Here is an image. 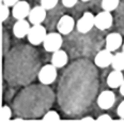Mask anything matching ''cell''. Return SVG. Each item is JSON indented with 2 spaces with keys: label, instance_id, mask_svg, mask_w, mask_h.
Listing matches in <instances>:
<instances>
[{
  "label": "cell",
  "instance_id": "1",
  "mask_svg": "<svg viewBox=\"0 0 124 122\" xmlns=\"http://www.w3.org/2000/svg\"><path fill=\"white\" fill-rule=\"evenodd\" d=\"M63 40H62V34L60 32H50L47 33L45 40L43 42V47L48 53H54L59 49H61Z\"/></svg>",
  "mask_w": 124,
  "mask_h": 122
},
{
  "label": "cell",
  "instance_id": "2",
  "mask_svg": "<svg viewBox=\"0 0 124 122\" xmlns=\"http://www.w3.org/2000/svg\"><path fill=\"white\" fill-rule=\"evenodd\" d=\"M46 35H47L46 28L42 24H40V25H32L27 38L28 41L32 45H40V44H43Z\"/></svg>",
  "mask_w": 124,
  "mask_h": 122
},
{
  "label": "cell",
  "instance_id": "3",
  "mask_svg": "<svg viewBox=\"0 0 124 122\" xmlns=\"http://www.w3.org/2000/svg\"><path fill=\"white\" fill-rule=\"evenodd\" d=\"M57 67L54 65L53 63L50 64H46L44 65L42 69L39 72V80L41 81V84L43 85H50L57 78Z\"/></svg>",
  "mask_w": 124,
  "mask_h": 122
},
{
  "label": "cell",
  "instance_id": "4",
  "mask_svg": "<svg viewBox=\"0 0 124 122\" xmlns=\"http://www.w3.org/2000/svg\"><path fill=\"white\" fill-rule=\"evenodd\" d=\"M76 27L78 32L82 34L90 32L93 29V27H95V16L90 12H85L84 15L77 22Z\"/></svg>",
  "mask_w": 124,
  "mask_h": 122
},
{
  "label": "cell",
  "instance_id": "5",
  "mask_svg": "<svg viewBox=\"0 0 124 122\" xmlns=\"http://www.w3.org/2000/svg\"><path fill=\"white\" fill-rule=\"evenodd\" d=\"M113 24V17L109 11L103 10L95 16V27L99 30H107Z\"/></svg>",
  "mask_w": 124,
  "mask_h": 122
},
{
  "label": "cell",
  "instance_id": "6",
  "mask_svg": "<svg viewBox=\"0 0 124 122\" xmlns=\"http://www.w3.org/2000/svg\"><path fill=\"white\" fill-rule=\"evenodd\" d=\"M116 102V94L111 90H104L97 97V105L102 109H109Z\"/></svg>",
  "mask_w": 124,
  "mask_h": 122
},
{
  "label": "cell",
  "instance_id": "7",
  "mask_svg": "<svg viewBox=\"0 0 124 122\" xmlns=\"http://www.w3.org/2000/svg\"><path fill=\"white\" fill-rule=\"evenodd\" d=\"M75 27V20L72 16L70 15H63L60 17L57 24V30L60 32L62 35H68L73 31Z\"/></svg>",
  "mask_w": 124,
  "mask_h": 122
},
{
  "label": "cell",
  "instance_id": "8",
  "mask_svg": "<svg viewBox=\"0 0 124 122\" xmlns=\"http://www.w3.org/2000/svg\"><path fill=\"white\" fill-rule=\"evenodd\" d=\"M30 4L26 1H18L12 9V15L15 19H26L30 14Z\"/></svg>",
  "mask_w": 124,
  "mask_h": 122
},
{
  "label": "cell",
  "instance_id": "9",
  "mask_svg": "<svg viewBox=\"0 0 124 122\" xmlns=\"http://www.w3.org/2000/svg\"><path fill=\"white\" fill-rule=\"evenodd\" d=\"M112 59H113L112 51L105 48V49L100 50L99 53L96 54V56H95V58H94V62L99 67H107V66L111 65Z\"/></svg>",
  "mask_w": 124,
  "mask_h": 122
},
{
  "label": "cell",
  "instance_id": "10",
  "mask_svg": "<svg viewBox=\"0 0 124 122\" xmlns=\"http://www.w3.org/2000/svg\"><path fill=\"white\" fill-rule=\"evenodd\" d=\"M30 22L26 19H17L13 26V34L17 39H24L28 35L30 31Z\"/></svg>",
  "mask_w": 124,
  "mask_h": 122
},
{
  "label": "cell",
  "instance_id": "11",
  "mask_svg": "<svg viewBox=\"0 0 124 122\" xmlns=\"http://www.w3.org/2000/svg\"><path fill=\"white\" fill-rule=\"evenodd\" d=\"M46 11L47 10L42 6H37L32 8L30 11V14L28 16V19L32 25H40L46 18Z\"/></svg>",
  "mask_w": 124,
  "mask_h": 122
},
{
  "label": "cell",
  "instance_id": "12",
  "mask_svg": "<svg viewBox=\"0 0 124 122\" xmlns=\"http://www.w3.org/2000/svg\"><path fill=\"white\" fill-rule=\"evenodd\" d=\"M123 45V39L122 35L118 32H111L106 37V48L109 49L110 51L118 50L121 46Z\"/></svg>",
  "mask_w": 124,
  "mask_h": 122
},
{
  "label": "cell",
  "instance_id": "13",
  "mask_svg": "<svg viewBox=\"0 0 124 122\" xmlns=\"http://www.w3.org/2000/svg\"><path fill=\"white\" fill-rule=\"evenodd\" d=\"M123 81H124V76L122 74V71H118V70H113L107 77V85L111 89L120 88V86L122 85Z\"/></svg>",
  "mask_w": 124,
  "mask_h": 122
},
{
  "label": "cell",
  "instance_id": "14",
  "mask_svg": "<svg viewBox=\"0 0 124 122\" xmlns=\"http://www.w3.org/2000/svg\"><path fill=\"white\" fill-rule=\"evenodd\" d=\"M68 61H69V56L64 50L59 49V50L53 53V56H51V63H53L57 69H61V67L65 66Z\"/></svg>",
  "mask_w": 124,
  "mask_h": 122
},
{
  "label": "cell",
  "instance_id": "15",
  "mask_svg": "<svg viewBox=\"0 0 124 122\" xmlns=\"http://www.w3.org/2000/svg\"><path fill=\"white\" fill-rule=\"evenodd\" d=\"M111 66L113 70L118 71H124V51H120L113 55Z\"/></svg>",
  "mask_w": 124,
  "mask_h": 122
},
{
  "label": "cell",
  "instance_id": "16",
  "mask_svg": "<svg viewBox=\"0 0 124 122\" xmlns=\"http://www.w3.org/2000/svg\"><path fill=\"white\" fill-rule=\"evenodd\" d=\"M120 4V0H102V9L105 11H109L112 12L119 7Z\"/></svg>",
  "mask_w": 124,
  "mask_h": 122
},
{
  "label": "cell",
  "instance_id": "17",
  "mask_svg": "<svg viewBox=\"0 0 124 122\" xmlns=\"http://www.w3.org/2000/svg\"><path fill=\"white\" fill-rule=\"evenodd\" d=\"M43 120L44 121H59L60 120V116H59V114L57 111L49 110L43 117Z\"/></svg>",
  "mask_w": 124,
  "mask_h": 122
},
{
  "label": "cell",
  "instance_id": "18",
  "mask_svg": "<svg viewBox=\"0 0 124 122\" xmlns=\"http://www.w3.org/2000/svg\"><path fill=\"white\" fill-rule=\"evenodd\" d=\"M11 116H12V111H11V108L9 106H3L1 108V121H9L11 119Z\"/></svg>",
  "mask_w": 124,
  "mask_h": 122
},
{
  "label": "cell",
  "instance_id": "19",
  "mask_svg": "<svg viewBox=\"0 0 124 122\" xmlns=\"http://www.w3.org/2000/svg\"><path fill=\"white\" fill-rule=\"evenodd\" d=\"M58 1L59 0H41V6L46 10H51L58 4Z\"/></svg>",
  "mask_w": 124,
  "mask_h": 122
},
{
  "label": "cell",
  "instance_id": "20",
  "mask_svg": "<svg viewBox=\"0 0 124 122\" xmlns=\"http://www.w3.org/2000/svg\"><path fill=\"white\" fill-rule=\"evenodd\" d=\"M9 6L2 3L1 4V22H6L8 17L10 16V9Z\"/></svg>",
  "mask_w": 124,
  "mask_h": 122
},
{
  "label": "cell",
  "instance_id": "21",
  "mask_svg": "<svg viewBox=\"0 0 124 122\" xmlns=\"http://www.w3.org/2000/svg\"><path fill=\"white\" fill-rule=\"evenodd\" d=\"M117 114L119 116V118L124 119V101H122L118 106V109H117Z\"/></svg>",
  "mask_w": 124,
  "mask_h": 122
},
{
  "label": "cell",
  "instance_id": "22",
  "mask_svg": "<svg viewBox=\"0 0 124 122\" xmlns=\"http://www.w3.org/2000/svg\"><path fill=\"white\" fill-rule=\"evenodd\" d=\"M78 2V0H62V4L65 8H73Z\"/></svg>",
  "mask_w": 124,
  "mask_h": 122
},
{
  "label": "cell",
  "instance_id": "23",
  "mask_svg": "<svg viewBox=\"0 0 124 122\" xmlns=\"http://www.w3.org/2000/svg\"><path fill=\"white\" fill-rule=\"evenodd\" d=\"M96 120L100 121V122H104V121L105 122H110V121H112V118L109 115H106V114H105V115H101L99 118L96 119Z\"/></svg>",
  "mask_w": 124,
  "mask_h": 122
},
{
  "label": "cell",
  "instance_id": "24",
  "mask_svg": "<svg viewBox=\"0 0 124 122\" xmlns=\"http://www.w3.org/2000/svg\"><path fill=\"white\" fill-rule=\"evenodd\" d=\"M18 1L19 0H2V3L7 4V6H9V7H14Z\"/></svg>",
  "mask_w": 124,
  "mask_h": 122
},
{
  "label": "cell",
  "instance_id": "25",
  "mask_svg": "<svg viewBox=\"0 0 124 122\" xmlns=\"http://www.w3.org/2000/svg\"><path fill=\"white\" fill-rule=\"evenodd\" d=\"M119 91H120V93L124 97V81L122 82V85L120 86V88H119Z\"/></svg>",
  "mask_w": 124,
  "mask_h": 122
},
{
  "label": "cell",
  "instance_id": "26",
  "mask_svg": "<svg viewBox=\"0 0 124 122\" xmlns=\"http://www.w3.org/2000/svg\"><path fill=\"white\" fill-rule=\"evenodd\" d=\"M82 121H94V119L92 118V117H85V118L81 119Z\"/></svg>",
  "mask_w": 124,
  "mask_h": 122
},
{
  "label": "cell",
  "instance_id": "27",
  "mask_svg": "<svg viewBox=\"0 0 124 122\" xmlns=\"http://www.w3.org/2000/svg\"><path fill=\"white\" fill-rule=\"evenodd\" d=\"M81 1H84V2H86V1H90V0H81Z\"/></svg>",
  "mask_w": 124,
  "mask_h": 122
},
{
  "label": "cell",
  "instance_id": "28",
  "mask_svg": "<svg viewBox=\"0 0 124 122\" xmlns=\"http://www.w3.org/2000/svg\"><path fill=\"white\" fill-rule=\"evenodd\" d=\"M122 48H123V51H124V42H123V45H122Z\"/></svg>",
  "mask_w": 124,
  "mask_h": 122
}]
</instances>
